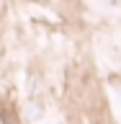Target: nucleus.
Segmentation results:
<instances>
[{
  "label": "nucleus",
  "instance_id": "nucleus-1",
  "mask_svg": "<svg viewBox=\"0 0 121 124\" xmlns=\"http://www.w3.org/2000/svg\"><path fill=\"white\" fill-rule=\"evenodd\" d=\"M0 116H3V124H18V116H15V111H10L8 106L0 108Z\"/></svg>",
  "mask_w": 121,
  "mask_h": 124
}]
</instances>
